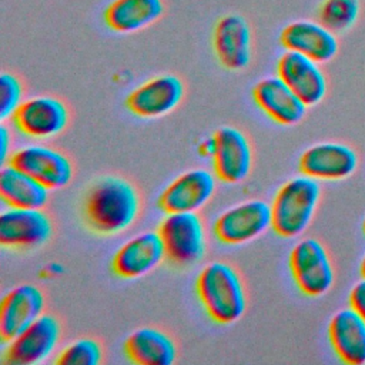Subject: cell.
<instances>
[{"label":"cell","instance_id":"obj_1","mask_svg":"<svg viewBox=\"0 0 365 365\" xmlns=\"http://www.w3.org/2000/svg\"><path fill=\"white\" fill-rule=\"evenodd\" d=\"M141 200L134 184L120 175H103L90 184L83 198L86 224L97 234L115 235L138 218Z\"/></svg>","mask_w":365,"mask_h":365},{"label":"cell","instance_id":"obj_2","mask_svg":"<svg viewBox=\"0 0 365 365\" xmlns=\"http://www.w3.org/2000/svg\"><path fill=\"white\" fill-rule=\"evenodd\" d=\"M198 299L207 315L217 324L228 325L247 311V291L240 272L227 261H211L195 281Z\"/></svg>","mask_w":365,"mask_h":365},{"label":"cell","instance_id":"obj_3","mask_svg":"<svg viewBox=\"0 0 365 365\" xmlns=\"http://www.w3.org/2000/svg\"><path fill=\"white\" fill-rule=\"evenodd\" d=\"M322 197L321 182L305 174L287 180L271 202L272 230L284 238H297L311 225Z\"/></svg>","mask_w":365,"mask_h":365},{"label":"cell","instance_id":"obj_4","mask_svg":"<svg viewBox=\"0 0 365 365\" xmlns=\"http://www.w3.org/2000/svg\"><path fill=\"white\" fill-rule=\"evenodd\" d=\"M289 271L298 289L312 298L328 294L336 279L332 258L315 237H304L294 244L289 252Z\"/></svg>","mask_w":365,"mask_h":365},{"label":"cell","instance_id":"obj_5","mask_svg":"<svg viewBox=\"0 0 365 365\" xmlns=\"http://www.w3.org/2000/svg\"><path fill=\"white\" fill-rule=\"evenodd\" d=\"M165 257L178 267L200 262L207 252L205 227L198 212H165L158 224Z\"/></svg>","mask_w":365,"mask_h":365},{"label":"cell","instance_id":"obj_6","mask_svg":"<svg viewBox=\"0 0 365 365\" xmlns=\"http://www.w3.org/2000/svg\"><path fill=\"white\" fill-rule=\"evenodd\" d=\"M269 228H272L271 204L258 198L227 208L214 222L215 237L228 245L250 242Z\"/></svg>","mask_w":365,"mask_h":365},{"label":"cell","instance_id":"obj_7","mask_svg":"<svg viewBox=\"0 0 365 365\" xmlns=\"http://www.w3.org/2000/svg\"><path fill=\"white\" fill-rule=\"evenodd\" d=\"M54 232L51 217L43 208L7 207L0 214V244L10 250H36Z\"/></svg>","mask_w":365,"mask_h":365},{"label":"cell","instance_id":"obj_8","mask_svg":"<svg viewBox=\"0 0 365 365\" xmlns=\"http://www.w3.org/2000/svg\"><path fill=\"white\" fill-rule=\"evenodd\" d=\"M61 338V324L51 314H43L23 332L9 341L1 355L7 365H33L46 361Z\"/></svg>","mask_w":365,"mask_h":365},{"label":"cell","instance_id":"obj_9","mask_svg":"<svg viewBox=\"0 0 365 365\" xmlns=\"http://www.w3.org/2000/svg\"><path fill=\"white\" fill-rule=\"evenodd\" d=\"M68 120L70 111L66 103L54 96L26 98L11 118L21 134L38 140L61 134L68 125Z\"/></svg>","mask_w":365,"mask_h":365},{"label":"cell","instance_id":"obj_10","mask_svg":"<svg viewBox=\"0 0 365 365\" xmlns=\"http://www.w3.org/2000/svg\"><path fill=\"white\" fill-rule=\"evenodd\" d=\"M301 174L318 181H341L355 174L359 155L355 148L338 141H322L309 145L299 157Z\"/></svg>","mask_w":365,"mask_h":365},{"label":"cell","instance_id":"obj_11","mask_svg":"<svg viewBox=\"0 0 365 365\" xmlns=\"http://www.w3.org/2000/svg\"><path fill=\"white\" fill-rule=\"evenodd\" d=\"M185 86L175 74H158L130 91L125 107L137 117L157 118L174 111L182 101Z\"/></svg>","mask_w":365,"mask_h":365},{"label":"cell","instance_id":"obj_12","mask_svg":"<svg viewBox=\"0 0 365 365\" xmlns=\"http://www.w3.org/2000/svg\"><path fill=\"white\" fill-rule=\"evenodd\" d=\"M9 163L29 173L50 190L68 185L74 177V165L68 155L43 144H29L16 150Z\"/></svg>","mask_w":365,"mask_h":365},{"label":"cell","instance_id":"obj_13","mask_svg":"<svg viewBox=\"0 0 365 365\" xmlns=\"http://www.w3.org/2000/svg\"><path fill=\"white\" fill-rule=\"evenodd\" d=\"M217 175L205 168H192L175 177L160 194L164 212H197L215 194Z\"/></svg>","mask_w":365,"mask_h":365},{"label":"cell","instance_id":"obj_14","mask_svg":"<svg viewBox=\"0 0 365 365\" xmlns=\"http://www.w3.org/2000/svg\"><path fill=\"white\" fill-rule=\"evenodd\" d=\"M252 30L237 13L220 17L212 30V48L218 63L230 71L245 70L252 60Z\"/></svg>","mask_w":365,"mask_h":365},{"label":"cell","instance_id":"obj_15","mask_svg":"<svg viewBox=\"0 0 365 365\" xmlns=\"http://www.w3.org/2000/svg\"><path fill=\"white\" fill-rule=\"evenodd\" d=\"M46 295L43 289L30 282L19 284L9 289L0 307V339L7 344L38 317L44 314Z\"/></svg>","mask_w":365,"mask_h":365},{"label":"cell","instance_id":"obj_16","mask_svg":"<svg viewBox=\"0 0 365 365\" xmlns=\"http://www.w3.org/2000/svg\"><path fill=\"white\" fill-rule=\"evenodd\" d=\"M214 173L227 184H240L251 173L252 147L248 137L234 125H222L214 133Z\"/></svg>","mask_w":365,"mask_h":365},{"label":"cell","instance_id":"obj_17","mask_svg":"<svg viewBox=\"0 0 365 365\" xmlns=\"http://www.w3.org/2000/svg\"><path fill=\"white\" fill-rule=\"evenodd\" d=\"M277 76L308 107L319 104L328 93V80L321 63L304 54L285 50L277 61Z\"/></svg>","mask_w":365,"mask_h":365},{"label":"cell","instance_id":"obj_18","mask_svg":"<svg viewBox=\"0 0 365 365\" xmlns=\"http://www.w3.org/2000/svg\"><path fill=\"white\" fill-rule=\"evenodd\" d=\"M285 50L304 54L321 64L334 60L339 51L338 34L318 20H294L279 33Z\"/></svg>","mask_w":365,"mask_h":365},{"label":"cell","instance_id":"obj_19","mask_svg":"<svg viewBox=\"0 0 365 365\" xmlns=\"http://www.w3.org/2000/svg\"><path fill=\"white\" fill-rule=\"evenodd\" d=\"M165 257V248L158 231H143L123 242L113 257V271L117 277L140 278L157 268Z\"/></svg>","mask_w":365,"mask_h":365},{"label":"cell","instance_id":"obj_20","mask_svg":"<svg viewBox=\"0 0 365 365\" xmlns=\"http://www.w3.org/2000/svg\"><path fill=\"white\" fill-rule=\"evenodd\" d=\"M251 94L255 104L281 125H297L307 114L308 106L279 76L261 78L252 87Z\"/></svg>","mask_w":365,"mask_h":365},{"label":"cell","instance_id":"obj_21","mask_svg":"<svg viewBox=\"0 0 365 365\" xmlns=\"http://www.w3.org/2000/svg\"><path fill=\"white\" fill-rule=\"evenodd\" d=\"M328 339L344 364H365V318L351 305L332 314L328 322Z\"/></svg>","mask_w":365,"mask_h":365},{"label":"cell","instance_id":"obj_22","mask_svg":"<svg viewBox=\"0 0 365 365\" xmlns=\"http://www.w3.org/2000/svg\"><path fill=\"white\" fill-rule=\"evenodd\" d=\"M124 352L131 362L138 365H171L177 359L178 348L165 331L141 327L125 338Z\"/></svg>","mask_w":365,"mask_h":365},{"label":"cell","instance_id":"obj_23","mask_svg":"<svg viewBox=\"0 0 365 365\" xmlns=\"http://www.w3.org/2000/svg\"><path fill=\"white\" fill-rule=\"evenodd\" d=\"M164 11V0H111L103 17L110 30L131 34L154 24Z\"/></svg>","mask_w":365,"mask_h":365},{"label":"cell","instance_id":"obj_24","mask_svg":"<svg viewBox=\"0 0 365 365\" xmlns=\"http://www.w3.org/2000/svg\"><path fill=\"white\" fill-rule=\"evenodd\" d=\"M0 197L10 207L44 208L50 200V188L11 163L0 168Z\"/></svg>","mask_w":365,"mask_h":365},{"label":"cell","instance_id":"obj_25","mask_svg":"<svg viewBox=\"0 0 365 365\" xmlns=\"http://www.w3.org/2000/svg\"><path fill=\"white\" fill-rule=\"evenodd\" d=\"M361 14V0H322L317 10L318 21L342 34L351 30Z\"/></svg>","mask_w":365,"mask_h":365},{"label":"cell","instance_id":"obj_26","mask_svg":"<svg viewBox=\"0 0 365 365\" xmlns=\"http://www.w3.org/2000/svg\"><path fill=\"white\" fill-rule=\"evenodd\" d=\"M103 348L94 338H77L56 356L58 365H97L101 362Z\"/></svg>","mask_w":365,"mask_h":365},{"label":"cell","instance_id":"obj_27","mask_svg":"<svg viewBox=\"0 0 365 365\" xmlns=\"http://www.w3.org/2000/svg\"><path fill=\"white\" fill-rule=\"evenodd\" d=\"M24 101V87L21 80L9 71L0 74V121L11 120L17 108Z\"/></svg>","mask_w":365,"mask_h":365},{"label":"cell","instance_id":"obj_28","mask_svg":"<svg viewBox=\"0 0 365 365\" xmlns=\"http://www.w3.org/2000/svg\"><path fill=\"white\" fill-rule=\"evenodd\" d=\"M348 302L365 318V277H361V279L352 285L348 295Z\"/></svg>","mask_w":365,"mask_h":365},{"label":"cell","instance_id":"obj_29","mask_svg":"<svg viewBox=\"0 0 365 365\" xmlns=\"http://www.w3.org/2000/svg\"><path fill=\"white\" fill-rule=\"evenodd\" d=\"M10 147H11V134H10V130L6 124V121H1V124H0V160H1V165L9 163Z\"/></svg>","mask_w":365,"mask_h":365},{"label":"cell","instance_id":"obj_30","mask_svg":"<svg viewBox=\"0 0 365 365\" xmlns=\"http://www.w3.org/2000/svg\"><path fill=\"white\" fill-rule=\"evenodd\" d=\"M200 150L202 151V154H205L207 157L212 158V155L215 153V138H214V134L210 138L202 141V144L200 145Z\"/></svg>","mask_w":365,"mask_h":365},{"label":"cell","instance_id":"obj_31","mask_svg":"<svg viewBox=\"0 0 365 365\" xmlns=\"http://www.w3.org/2000/svg\"><path fill=\"white\" fill-rule=\"evenodd\" d=\"M359 272H361V277H365V254L359 262Z\"/></svg>","mask_w":365,"mask_h":365},{"label":"cell","instance_id":"obj_32","mask_svg":"<svg viewBox=\"0 0 365 365\" xmlns=\"http://www.w3.org/2000/svg\"><path fill=\"white\" fill-rule=\"evenodd\" d=\"M362 232H364V235H365V218H364V221H362Z\"/></svg>","mask_w":365,"mask_h":365}]
</instances>
